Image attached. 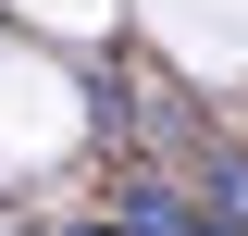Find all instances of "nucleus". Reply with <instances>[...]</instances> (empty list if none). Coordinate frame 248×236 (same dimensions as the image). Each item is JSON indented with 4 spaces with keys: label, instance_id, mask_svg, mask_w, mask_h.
<instances>
[{
    "label": "nucleus",
    "instance_id": "1",
    "mask_svg": "<svg viewBox=\"0 0 248 236\" xmlns=\"http://www.w3.org/2000/svg\"><path fill=\"white\" fill-rule=\"evenodd\" d=\"M186 211H199V224H223V236H248V149H223L211 174H199V199H186Z\"/></svg>",
    "mask_w": 248,
    "mask_h": 236
},
{
    "label": "nucleus",
    "instance_id": "2",
    "mask_svg": "<svg viewBox=\"0 0 248 236\" xmlns=\"http://www.w3.org/2000/svg\"><path fill=\"white\" fill-rule=\"evenodd\" d=\"M75 236H124V224H75Z\"/></svg>",
    "mask_w": 248,
    "mask_h": 236
}]
</instances>
